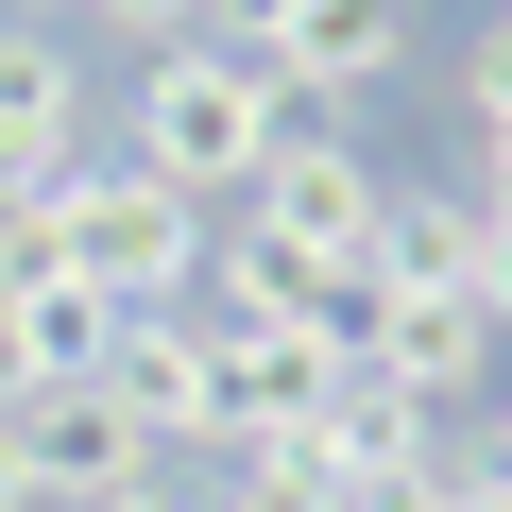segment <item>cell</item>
Instances as JSON below:
<instances>
[{"label": "cell", "mask_w": 512, "mask_h": 512, "mask_svg": "<svg viewBox=\"0 0 512 512\" xmlns=\"http://www.w3.org/2000/svg\"><path fill=\"white\" fill-rule=\"evenodd\" d=\"M18 239L69 256L103 308H188V291H205V205H188L171 171H137V154H69V171L18 205Z\"/></svg>", "instance_id": "cell-1"}, {"label": "cell", "mask_w": 512, "mask_h": 512, "mask_svg": "<svg viewBox=\"0 0 512 512\" xmlns=\"http://www.w3.org/2000/svg\"><path fill=\"white\" fill-rule=\"evenodd\" d=\"M274 137H291V86L256 69V52H222V35H171L137 69V120H120V154L171 171L188 205H239L256 171H274Z\"/></svg>", "instance_id": "cell-2"}, {"label": "cell", "mask_w": 512, "mask_h": 512, "mask_svg": "<svg viewBox=\"0 0 512 512\" xmlns=\"http://www.w3.org/2000/svg\"><path fill=\"white\" fill-rule=\"evenodd\" d=\"M376 205H393V171H376L342 120H291L274 171L239 188V222L274 239V256H308V274H359V256H376Z\"/></svg>", "instance_id": "cell-3"}, {"label": "cell", "mask_w": 512, "mask_h": 512, "mask_svg": "<svg viewBox=\"0 0 512 512\" xmlns=\"http://www.w3.org/2000/svg\"><path fill=\"white\" fill-rule=\"evenodd\" d=\"M0 444H18V495H35V512H86V495H137V478H154V427H137L103 376L18 393V410H0Z\"/></svg>", "instance_id": "cell-4"}, {"label": "cell", "mask_w": 512, "mask_h": 512, "mask_svg": "<svg viewBox=\"0 0 512 512\" xmlns=\"http://www.w3.org/2000/svg\"><path fill=\"white\" fill-rule=\"evenodd\" d=\"M103 342H120V308L69 274V256H35L18 222H0V410H18V393H69V376H103Z\"/></svg>", "instance_id": "cell-5"}, {"label": "cell", "mask_w": 512, "mask_h": 512, "mask_svg": "<svg viewBox=\"0 0 512 512\" xmlns=\"http://www.w3.org/2000/svg\"><path fill=\"white\" fill-rule=\"evenodd\" d=\"M103 393L154 427V461H188V444L222 427V325H205V308H120V342H103Z\"/></svg>", "instance_id": "cell-6"}, {"label": "cell", "mask_w": 512, "mask_h": 512, "mask_svg": "<svg viewBox=\"0 0 512 512\" xmlns=\"http://www.w3.org/2000/svg\"><path fill=\"white\" fill-rule=\"evenodd\" d=\"M342 376H359L342 325H222V427H205V444L239 461V444H274V427H325Z\"/></svg>", "instance_id": "cell-7"}, {"label": "cell", "mask_w": 512, "mask_h": 512, "mask_svg": "<svg viewBox=\"0 0 512 512\" xmlns=\"http://www.w3.org/2000/svg\"><path fill=\"white\" fill-rule=\"evenodd\" d=\"M86 154V52L69 35H0V222Z\"/></svg>", "instance_id": "cell-8"}, {"label": "cell", "mask_w": 512, "mask_h": 512, "mask_svg": "<svg viewBox=\"0 0 512 512\" xmlns=\"http://www.w3.org/2000/svg\"><path fill=\"white\" fill-rule=\"evenodd\" d=\"M256 69L291 86V120H342L376 69H410V0H291V35L256 52Z\"/></svg>", "instance_id": "cell-9"}, {"label": "cell", "mask_w": 512, "mask_h": 512, "mask_svg": "<svg viewBox=\"0 0 512 512\" xmlns=\"http://www.w3.org/2000/svg\"><path fill=\"white\" fill-rule=\"evenodd\" d=\"M359 359H376L393 393L461 410V393L495 376V325H478V291H376V308H359Z\"/></svg>", "instance_id": "cell-10"}, {"label": "cell", "mask_w": 512, "mask_h": 512, "mask_svg": "<svg viewBox=\"0 0 512 512\" xmlns=\"http://www.w3.org/2000/svg\"><path fill=\"white\" fill-rule=\"evenodd\" d=\"M478 222H495V188H393L376 205V291H478Z\"/></svg>", "instance_id": "cell-11"}, {"label": "cell", "mask_w": 512, "mask_h": 512, "mask_svg": "<svg viewBox=\"0 0 512 512\" xmlns=\"http://www.w3.org/2000/svg\"><path fill=\"white\" fill-rule=\"evenodd\" d=\"M325 444H342V478H427V461H444V410H427V393H393V376L359 359V376L325 393Z\"/></svg>", "instance_id": "cell-12"}, {"label": "cell", "mask_w": 512, "mask_h": 512, "mask_svg": "<svg viewBox=\"0 0 512 512\" xmlns=\"http://www.w3.org/2000/svg\"><path fill=\"white\" fill-rule=\"evenodd\" d=\"M359 478H342V444L325 427H274V444H239V495L222 512H342Z\"/></svg>", "instance_id": "cell-13"}, {"label": "cell", "mask_w": 512, "mask_h": 512, "mask_svg": "<svg viewBox=\"0 0 512 512\" xmlns=\"http://www.w3.org/2000/svg\"><path fill=\"white\" fill-rule=\"evenodd\" d=\"M461 120H478V188L512 205V18H495V35L461 52Z\"/></svg>", "instance_id": "cell-14"}, {"label": "cell", "mask_w": 512, "mask_h": 512, "mask_svg": "<svg viewBox=\"0 0 512 512\" xmlns=\"http://www.w3.org/2000/svg\"><path fill=\"white\" fill-rule=\"evenodd\" d=\"M427 512H512V461H495V444H444V461H427Z\"/></svg>", "instance_id": "cell-15"}, {"label": "cell", "mask_w": 512, "mask_h": 512, "mask_svg": "<svg viewBox=\"0 0 512 512\" xmlns=\"http://www.w3.org/2000/svg\"><path fill=\"white\" fill-rule=\"evenodd\" d=\"M478 325H495V342H512V205H495V222H478Z\"/></svg>", "instance_id": "cell-16"}, {"label": "cell", "mask_w": 512, "mask_h": 512, "mask_svg": "<svg viewBox=\"0 0 512 512\" xmlns=\"http://www.w3.org/2000/svg\"><path fill=\"white\" fill-rule=\"evenodd\" d=\"M205 35H222V52H274V35H291V0H205Z\"/></svg>", "instance_id": "cell-17"}, {"label": "cell", "mask_w": 512, "mask_h": 512, "mask_svg": "<svg viewBox=\"0 0 512 512\" xmlns=\"http://www.w3.org/2000/svg\"><path fill=\"white\" fill-rule=\"evenodd\" d=\"M103 18H120V35H154V52H171V35H205V0H103Z\"/></svg>", "instance_id": "cell-18"}, {"label": "cell", "mask_w": 512, "mask_h": 512, "mask_svg": "<svg viewBox=\"0 0 512 512\" xmlns=\"http://www.w3.org/2000/svg\"><path fill=\"white\" fill-rule=\"evenodd\" d=\"M342 512H427V478H359V495H342Z\"/></svg>", "instance_id": "cell-19"}, {"label": "cell", "mask_w": 512, "mask_h": 512, "mask_svg": "<svg viewBox=\"0 0 512 512\" xmlns=\"http://www.w3.org/2000/svg\"><path fill=\"white\" fill-rule=\"evenodd\" d=\"M86 512H188V495H171V461H154V478H137V495H86Z\"/></svg>", "instance_id": "cell-20"}, {"label": "cell", "mask_w": 512, "mask_h": 512, "mask_svg": "<svg viewBox=\"0 0 512 512\" xmlns=\"http://www.w3.org/2000/svg\"><path fill=\"white\" fill-rule=\"evenodd\" d=\"M478 444H495V461H512V376H495V427H478Z\"/></svg>", "instance_id": "cell-21"}, {"label": "cell", "mask_w": 512, "mask_h": 512, "mask_svg": "<svg viewBox=\"0 0 512 512\" xmlns=\"http://www.w3.org/2000/svg\"><path fill=\"white\" fill-rule=\"evenodd\" d=\"M0 18H18V0H0Z\"/></svg>", "instance_id": "cell-22"}]
</instances>
